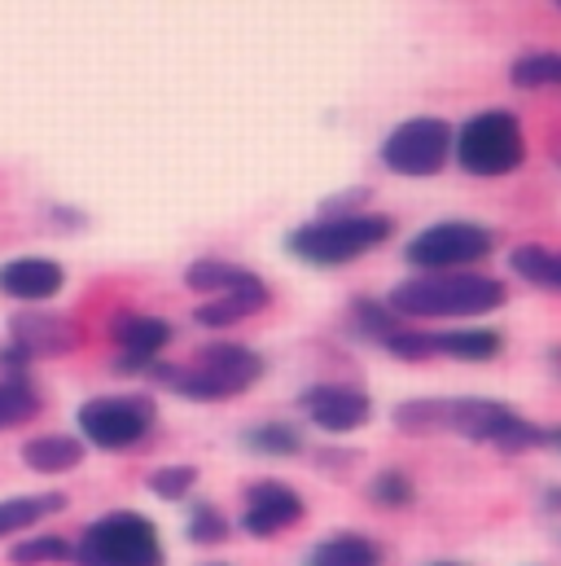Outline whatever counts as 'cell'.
Listing matches in <instances>:
<instances>
[{
  "instance_id": "6da1fadb",
  "label": "cell",
  "mask_w": 561,
  "mask_h": 566,
  "mask_svg": "<svg viewBox=\"0 0 561 566\" xmlns=\"http://www.w3.org/2000/svg\"><path fill=\"white\" fill-rule=\"evenodd\" d=\"M264 356L246 343H207L193 352L189 365H167L154 360L145 378H154L158 387L193 400V405H224L242 391H251L264 378Z\"/></svg>"
},
{
  "instance_id": "7a4b0ae2",
  "label": "cell",
  "mask_w": 561,
  "mask_h": 566,
  "mask_svg": "<svg viewBox=\"0 0 561 566\" xmlns=\"http://www.w3.org/2000/svg\"><path fill=\"white\" fill-rule=\"evenodd\" d=\"M509 290L505 282L487 277V273H417L409 282H400L387 303L404 316V321H474L487 316L496 307H505Z\"/></svg>"
},
{
  "instance_id": "3957f363",
  "label": "cell",
  "mask_w": 561,
  "mask_h": 566,
  "mask_svg": "<svg viewBox=\"0 0 561 566\" xmlns=\"http://www.w3.org/2000/svg\"><path fill=\"white\" fill-rule=\"evenodd\" d=\"M395 238V220L382 211H351V216H316L285 238V251L307 269H342L364 260L369 251Z\"/></svg>"
},
{
  "instance_id": "277c9868",
  "label": "cell",
  "mask_w": 561,
  "mask_h": 566,
  "mask_svg": "<svg viewBox=\"0 0 561 566\" xmlns=\"http://www.w3.org/2000/svg\"><path fill=\"white\" fill-rule=\"evenodd\" d=\"M75 563L80 566H167L162 536L154 518L137 510H110L93 518L75 536Z\"/></svg>"
},
{
  "instance_id": "5b68a950",
  "label": "cell",
  "mask_w": 561,
  "mask_h": 566,
  "mask_svg": "<svg viewBox=\"0 0 561 566\" xmlns=\"http://www.w3.org/2000/svg\"><path fill=\"white\" fill-rule=\"evenodd\" d=\"M452 158L478 180L509 176L527 163V133L514 111H478L456 128Z\"/></svg>"
},
{
  "instance_id": "8992f818",
  "label": "cell",
  "mask_w": 561,
  "mask_h": 566,
  "mask_svg": "<svg viewBox=\"0 0 561 566\" xmlns=\"http://www.w3.org/2000/svg\"><path fill=\"white\" fill-rule=\"evenodd\" d=\"M443 430L469 439V443H491L500 452H531L549 443V430L536 422H527L522 413H514L500 400H443Z\"/></svg>"
},
{
  "instance_id": "52a82bcc",
  "label": "cell",
  "mask_w": 561,
  "mask_h": 566,
  "mask_svg": "<svg viewBox=\"0 0 561 566\" xmlns=\"http://www.w3.org/2000/svg\"><path fill=\"white\" fill-rule=\"evenodd\" d=\"M80 439L102 448V452H133L140 448L154 426H158V405L154 396H93L80 405Z\"/></svg>"
},
{
  "instance_id": "ba28073f",
  "label": "cell",
  "mask_w": 561,
  "mask_h": 566,
  "mask_svg": "<svg viewBox=\"0 0 561 566\" xmlns=\"http://www.w3.org/2000/svg\"><path fill=\"white\" fill-rule=\"evenodd\" d=\"M496 251V233L474 220H443L421 229L417 238L404 247V260L417 273H465L483 264Z\"/></svg>"
},
{
  "instance_id": "9c48e42d",
  "label": "cell",
  "mask_w": 561,
  "mask_h": 566,
  "mask_svg": "<svg viewBox=\"0 0 561 566\" xmlns=\"http://www.w3.org/2000/svg\"><path fill=\"white\" fill-rule=\"evenodd\" d=\"M452 124L447 119H434V115H417V119H404L387 142H382V167L395 171V176H409V180H425V176H438L452 158Z\"/></svg>"
},
{
  "instance_id": "30bf717a",
  "label": "cell",
  "mask_w": 561,
  "mask_h": 566,
  "mask_svg": "<svg viewBox=\"0 0 561 566\" xmlns=\"http://www.w3.org/2000/svg\"><path fill=\"white\" fill-rule=\"evenodd\" d=\"M303 514H307V501L298 496V488L280 479H260L242 492V532L251 541H273L280 532L298 527Z\"/></svg>"
},
{
  "instance_id": "8fae6325",
  "label": "cell",
  "mask_w": 561,
  "mask_h": 566,
  "mask_svg": "<svg viewBox=\"0 0 561 566\" xmlns=\"http://www.w3.org/2000/svg\"><path fill=\"white\" fill-rule=\"evenodd\" d=\"M298 409H303L307 422L316 426V430H325V434H351V430L369 426V418H373L369 391H360L351 382H316V387H303Z\"/></svg>"
},
{
  "instance_id": "7c38bea8",
  "label": "cell",
  "mask_w": 561,
  "mask_h": 566,
  "mask_svg": "<svg viewBox=\"0 0 561 566\" xmlns=\"http://www.w3.org/2000/svg\"><path fill=\"white\" fill-rule=\"evenodd\" d=\"M9 343L22 347L31 360L40 356H66L84 343L80 325L71 316H57V312H18L9 321Z\"/></svg>"
},
{
  "instance_id": "4fadbf2b",
  "label": "cell",
  "mask_w": 561,
  "mask_h": 566,
  "mask_svg": "<svg viewBox=\"0 0 561 566\" xmlns=\"http://www.w3.org/2000/svg\"><path fill=\"white\" fill-rule=\"evenodd\" d=\"M66 285V269L57 260H44V255H18L9 264H0V294L13 298V303H49L57 298Z\"/></svg>"
},
{
  "instance_id": "5bb4252c",
  "label": "cell",
  "mask_w": 561,
  "mask_h": 566,
  "mask_svg": "<svg viewBox=\"0 0 561 566\" xmlns=\"http://www.w3.org/2000/svg\"><path fill=\"white\" fill-rule=\"evenodd\" d=\"M268 303H273L268 282H264L260 273H246L242 285H233V290H224V294L198 303L193 321H198L202 329H229V325H237V321H246V316H260Z\"/></svg>"
},
{
  "instance_id": "9a60e30c",
  "label": "cell",
  "mask_w": 561,
  "mask_h": 566,
  "mask_svg": "<svg viewBox=\"0 0 561 566\" xmlns=\"http://www.w3.org/2000/svg\"><path fill=\"white\" fill-rule=\"evenodd\" d=\"M171 338H176V329L162 316H149V312H115L110 316V343L119 347V356L162 360Z\"/></svg>"
},
{
  "instance_id": "2e32d148",
  "label": "cell",
  "mask_w": 561,
  "mask_h": 566,
  "mask_svg": "<svg viewBox=\"0 0 561 566\" xmlns=\"http://www.w3.org/2000/svg\"><path fill=\"white\" fill-rule=\"evenodd\" d=\"M84 452H88V443H84L80 434H66V430L31 434V439L18 448L22 465L35 470V474H71V470L84 465Z\"/></svg>"
},
{
  "instance_id": "e0dca14e",
  "label": "cell",
  "mask_w": 561,
  "mask_h": 566,
  "mask_svg": "<svg viewBox=\"0 0 561 566\" xmlns=\"http://www.w3.org/2000/svg\"><path fill=\"white\" fill-rule=\"evenodd\" d=\"M382 545L364 532H334L325 541H316L307 554H303V566H382Z\"/></svg>"
},
{
  "instance_id": "ac0fdd59",
  "label": "cell",
  "mask_w": 561,
  "mask_h": 566,
  "mask_svg": "<svg viewBox=\"0 0 561 566\" xmlns=\"http://www.w3.org/2000/svg\"><path fill=\"white\" fill-rule=\"evenodd\" d=\"M434 338V356H447V360H461V365H487L500 356L505 338L487 325H465V329H430Z\"/></svg>"
},
{
  "instance_id": "d6986e66",
  "label": "cell",
  "mask_w": 561,
  "mask_h": 566,
  "mask_svg": "<svg viewBox=\"0 0 561 566\" xmlns=\"http://www.w3.org/2000/svg\"><path fill=\"white\" fill-rule=\"evenodd\" d=\"M66 505H71L66 492H40V496H9V501H0V541L35 532L44 518L62 514Z\"/></svg>"
},
{
  "instance_id": "ffe728a7",
  "label": "cell",
  "mask_w": 561,
  "mask_h": 566,
  "mask_svg": "<svg viewBox=\"0 0 561 566\" xmlns=\"http://www.w3.org/2000/svg\"><path fill=\"white\" fill-rule=\"evenodd\" d=\"M509 269L514 277H522L536 290H553L561 294V251L558 247H540V242H527V247H514L509 251Z\"/></svg>"
},
{
  "instance_id": "44dd1931",
  "label": "cell",
  "mask_w": 561,
  "mask_h": 566,
  "mask_svg": "<svg viewBox=\"0 0 561 566\" xmlns=\"http://www.w3.org/2000/svg\"><path fill=\"white\" fill-rule=\"evenodd\" d=\"M347 316H351V329H356L360 338L378 343V347H382V343H387V338H391V334L404 325V316H400V312H395L387 298H356Z\"/></svg>"
},
{
  "instance_id": "7402d4cb",
  "label": "cell",
  "mask_w": 561,
  "mask_h": 566,
  "mask_svg": "<svg viewBox=\"0 0 561 566\" xmlns=\"http://www.w3.org/2000/svg\"><path fill=\"white\" fill-rule=\"evenodd\" d=\"M13 566H49V563H75V541L57 532H35L27 541H13L9 549Z\"/></svg>"
},
{
  "instance_id": "603a6c76",
  "label": "cell",
  "mask_w": 561,
  "mask_h": 566,
  "mask_svg": "<svg viewBox=\"0 0 561 566\" xmlns=\"http://www.w3.org/2000/svg\"><path fill=\"white\" fill-rule=\"evenodd\" d=\"M246 273H251V269L229 264V260H193V264L184 269V285H189L193 294L215 298V294H224V290H233V285L246 282Z\"/></svg>"
},
{
  "instance_id": "cb8c5ba5",
  "label": "cell",
  "mask_w": 561,
  "mask_h": 566,
  "mask_svg": "<svg viewBox=\"0 0 561 566\" xmlns=\"http://www.w3.org/2000/svg\"><path fill=\"white\" fill-rule=\"evenodd\" d=\"M242 443H246L251 452H260V457H298V452H303V434H298V426H289V422L251 426V430L242 434Z\"/></svg>"
},
{
  "instance_id": "d4e9b609",
  "label": "cell",
  "mask_w": 561,
  "mask_h": 566,
  "mask_svg": "<svg viewBox=\"0 0 561 566\" xmlns=\"http://www.w3.org/2000/svg\"><path fill=\"white\" fill-rule=\"evenodd\" d=\"M40 413V391L31 378H0V430L22 426Z\"/></svg>"
},
{
  "instance_id": "484cf974",
  "label": "cell",
  "mask_w": 561,
  "mask_h": 566,
  "mask_svg": "<svg viewBox=\"0 0 561 566\" xmlns=\"http://www.w3.org/2000/svg\"><path fill=\"white\" fill-rule=\"evenodd\" d=\"M509 80L527 93H540V88H561V53H522L509 71Z\"/></svg>"
},
{
  "instance_id": "4316f807",
  "label": "cell",
  "mask_w": 561,
  "mask_h": 566,
  "mask_svg": "<svg viewBox=\"0 0 561 566\" xmlns=\"http://www.w3.org/2000/svg\"><path fill=\"white\" fill-rule=\"evenodd\" d=\"M369 501L378 510H409L417 501V483L404 470H395V465L391 470H378L373 483H369Z\"/></svg>"
},
{
  "instance_id": "83f0119b",
  "label": "cell",
  "mask_w": 561,
  "mask_h": 566,
  "mask_svg": "<svg viewBox=\"0 0 561 566\" xmlns=\"http://www.w3.org/2000/svg\"><path fill=\"white\" fill-rule=\"evenodd\" d=\"M229 518L220 514V505H211V501H193L189 505V523H184V536H189V545H224L229 541Z\"/></svg>"
},
{
  "instance_id": "f1b7e54d",
  "label": "cell",
  "mask_w": 561,
  "mask_h": 566,
  "mask_svg": "<svg viewBox=\"0 0 561 566\" xmlns=\"http://www.w3.org/2000/svg\"><path fill=\"white\" fill-rule=\"evenodd\" d=\"M193 488H198V465H158V470L149 474V492H154L158 501H167V505L189 501Z\"/></svg>"
},
{
  "instance_id": "f546056e",
  "label": "cell",
  "mask_w": 561,
  "mask_h": 566,
  "mask_svg": "<svg viewBox=\"0 0 561 566\" xmlns=\"http://www.w3.org/2000/svg\"><path fill=\"white\" fill-rule=\"evenodd\" d=\"M395 426L404 434H438L443 430V400H404L395 409Z\"/></svg>"
},
{
  "instance_id": "4dcf8cb0",
  "label": "cell",
  "mask_w": 561,
  "mask_h": 566,
  "mask_svg": "<svg viewBox=\"0 0 561 566\" xmlns=\"http://www.w3.org/2000/svg\"><path fill=\"white\" fill-rule=\"evenodd\" d=\"M395 360H409V365H421V360H434V338H430V329H417V325H400L387 343H382Z\"/></svg>"
},
{
  "instance_id": "1f68e13d",
  "label": "cell",
  "mask_w": 561,
  "mask_h": 566,
  "mask_svg": "<svg viewBox=\"0 0 561 566\" xmlns=\"http://www.w3.org/2000/svg\"><path fill=\"white\" fill-rule=\"evenodd\" d=\"M351 461H356V452H329V448L316 452V465H351Z\"/></svg>"
},
{
  "instance_id": "d6a6232c",
  "label": "cell",
  "mask_w": 561,
  "mask_h": 566,
  "mask_svg": "<svg viewBox=\"0 0 561 566\" xmlns=\"http://www.w3.org/2000/svg\"><path fill=\"white\" fill-rule=\"evenodd\" d=\"M549 443H553V448H561V430H549Z\"/></svg>"
},
{
  "instance_id": "836d02e7",
  "label": "cell",
  "mask_w": 561,
  "mask_h": 566,
  "mask_svg": "<svg viewBox=\"0 0 561 566\" xmlns=\"http://www.w3.org/2000/svg\"><path fill=\"white\" fill-rule=\"evenodd\" d=\"M430 566H461V563H430Z\"/></svg>"
},
{
  "instance_id": "e575fe53",
  "label": "cell",
  "mask_w": 561,
  "mask_h": 566,
  "mask_svg": "<svg viewBox=\"0 0 561 566\" xmlns=\"http://www.w3.org/2000/svg\"><path fill=\"white\" fill-rule=\"evenodd\" d=\"M207 566H229V563H207Z\"/></svg>"
},
{
  "instance_id": "d590c367",
  "label": "cell",
  "mask_w": 561,
  "mask_h": 566,
  "mask_svg": "<svg viewBox=\"0 0 561 566\" xmlns=\"http://www.w3.org/2000/svg\"><path fill=\"white\" fill-rule=\"evenodd\" d=\"M558 9H561V0H558Z\"/></svg>"
}]
</instances>
